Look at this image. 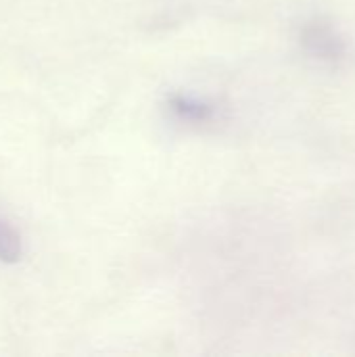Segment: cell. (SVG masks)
<instances>
[{"label": "cell", "mask_w": 355, "mask_h": 357, "mask_svg": "<svg viewBox=\"0 0 355 357\" xmlns=\"http://www.w3.org/2000/svg\"><path fill=\"white\" fill-rule=\"evenodd\" d=\"M21 255V243L15 230L0 220V261H17Z\"/></svg>", "instance_id": "6da1fadb"}]
</instances>
